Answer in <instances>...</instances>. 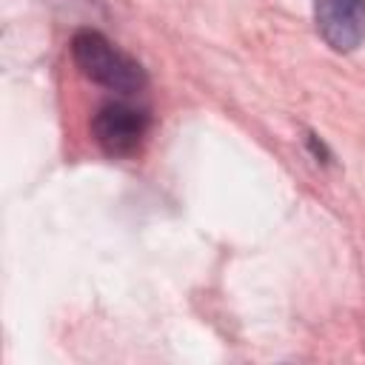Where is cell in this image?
<instances>
[{
  "label": "cell",
  "instance_id": "cell-2",
  "mask_svg": "<svg viewBox=\"0 0 365 365\" xmlns=\"http://www.w3.org/2000/svg\"><path fill=\"white\" fill-rule=\"evenodd\" d=\"M148 114L128 103H106L91 120V137L108 157H131L145 134H148Z\"/></svg>",
  "mask_w": 365,
  "mask_h": 365
},
{
  "label": "cell",
  "instance_id": "cell-3",
  "mask_svg": "<svg viewBox=\"0 0 365 365\" xmlns=\"http://www.w3.org/2000/svg\"><path fill=\"white\" fill-rule=\"evenodd\" d=\"M314 23L334 51H354L365 43V0H314Z\"/></svg>",
  "mask_w": 365,
  "mask_h": 365
},
{
  "label": "cell",
  "instance_id": "cell-1",
  "mask_svg": "<svg viewBox=\"0 0 365 365\" xmlns=\"http://www.w3.org/2000/svg\"><path fill=\"white\" fill-rule=\"evenodd\" d=\"M71 60L74 66L97 86H106L120 94H137L145 88V71L143 66L120 51L108 37L100 31L83 29L71 40Z\"/></svg>",
  "mask_w": 365,
  "mask_h": 365
}]
</instances>
